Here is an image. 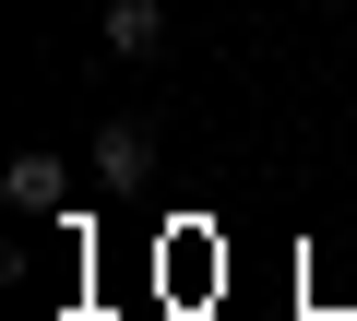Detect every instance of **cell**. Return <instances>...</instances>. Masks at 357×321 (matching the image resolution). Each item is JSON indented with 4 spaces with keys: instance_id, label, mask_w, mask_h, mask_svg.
<instances>
[{
    "instance_id": "obj_3",
    "label": "cell",
    "mask_w": 357,
    "mask_h": 321,
    "mask_svg": "<svg viewBox=\"0 0 357 321\" xmlns=\"http://www.w3.org/2000/svg\"><path fill=\"white\" fill-rule=\"evenodd\" d=\"M107 48L119 60H155L167 48V0H107Z\"/></svg>"
},
{
    "instance_id": "obj_2",
    "label": "cell",
    "mask_w": 357,
    "mask_h": 321,
    "mask_svg": "<svg viewBox=\"0 0 357 321\" xmlns=\"http://www.w3.org/2000/svg\"><path fill=\"white\" fill-rule=\"evenodd\" d=\"M0 203H24V214H60V203H72V167H60V155H13V167H0Z\"/></svg>"
},
{
    "instance_id": "obj_1",
    "label": "cell",
    "mask_w": 357,
    "mask_h": 321,
    "mask_svg": "<svg viewBox=\"0 0 357 321\" xmlns=\"http://www.w3.org/2000/svg\"><path fill=\"white\" fill-rule=\"evenodd\" d=\"M96 179H107L119 203L155 179V131H143V119H107V131H96Z\"/></svg>"
}]
</instances>
